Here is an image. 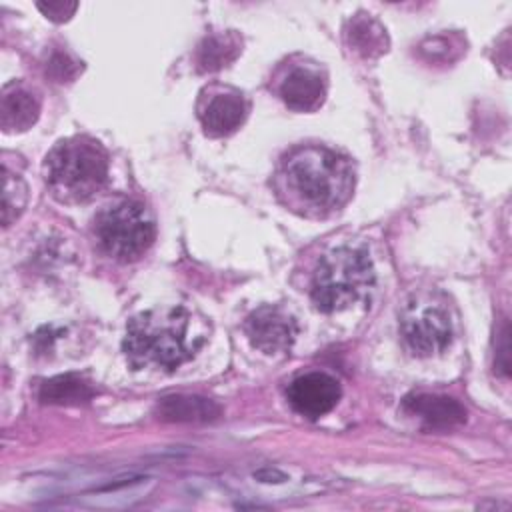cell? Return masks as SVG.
Instances as JSON below:
<instances>
[{"instance_id": "cell-19", "label": "cell", "mask_w": 512, "mask_h": 512, "mask_svg": "<svg viewBox=\"0 0 512 512\" xmlns=\"http://www.w3.org/2000/svg\"><path fill=\"white\" fill-rule=\"evenodd\" d=\"M48 70L56 82L72 80L78 74V62H74L68 54H54L48 64Z\"/></svg>"}, {"instance_id": "cell-12", "label": "cell", "mask_w": 512, "mask_h": 512, "mask_svg": "<svg viewBox=\"0 0 512 512\" xmlns=\"http://www.w3.org/2000/svg\"><path fill=\"white\" fill-rule=\"evenodd\" d=\"M40 116L38 96L24 84H8L2 92L0 124L6 132H24Z\"/></svg>"}, {"instance_id": "cell-9", "label": "cell", "mask_w": 512, "mask_h": 512, "mask_svg": "<svg viewBox=\"0 0 512 512\" xmlns=\"http://www.w3.org/2000/svg\"><path fill=\"white\" fill-rule=\"evenodd\" d=\"M244 332L254 348L264 354H278L292 346L298 334V322L282 306L264 304L248 314L244 320Z\"/></svg>"}, {"instance_id": "cell-8", "label": "cell", "mask_w": 512, "mask_h": 512, "mask_svg": "<svg viewBox=\"0 0 512 512\" xmlns=\"http://www.w3.org/2000/svg\"><path fill=\"white\" fill-rule=\"evenodd\" d=\"M248 110L246 96L240 90L222 84L206 86L196 104L198 120L204 132L212 138L234 134L246 122Z\"/></svg>"}, {"instance_id": "cell-4", "label": "cell", "mask_w": 512, "mask_h": 512, "mask_svg": "<svg viewBox=\"0 0 512 512\" xmlns=\"http://www.w3.org/2000/svg\"><path fill=\"white\" fill-rule=\"evenodd\" d=\"M374 264L362 246H338L326 252L314 268L310 282L312 304L334 314L352 308L374 288Z\"/></svg>"}, {"instance_id": "cell-2", "label": "cell", "mask_w": 512, "mask_h": 512, "mask_svg": "<svg viewBox=\"0 0 512 512\" xmlns=\"http://www.w3.org/2000/svg\"><path fill=\"white\" fill-rule=\"evenodd\" d=\"M204 340V322L188 308L156 306L128 320L122 350L134 370L172 372L192 360Z\"/></svg>"}, {"instance_id": "cell-10", "label": "cell", "mask_w": 512, "mask_h": 512, "mask_svg": "<svg viewBox=\"0 0 512 512\" xmlns=\"http://www.w3.org/2000/svg\"><path fill=\"white\" fill-rule=\"evenodd\" d=\"M340 396L342 390L338 380L326 372L302 374L294 378L286 390L290 406L310 420L328 414L338 404Z\"/></svg>"}, {"instance_id": "cell-3", "label": "cell", "mask_w": 512, "mask_h": 512, "mask_svg": "<svg viewBox=\"0 0 512 512\" xmlns=\"http://www.w3.org/2000/svg\"><path fill=\"white\" fill-rule=\"evenodd\" d=\"M50 194L64 204L92 200L108 182V152L92 136H70L54 144L44 160Z\"/></svg>"}, {"instance_id": "cell-21", "label": "cell", "mask_w": 512, "mask_h": 512, "mask_svg": "<svg viewBox=\"0 0 512 512\" xmlns=\"http://www.w3.org/2000/svg\"><path fill=\"white\" fill-rule=\"evenodd\" d=\"M254 478H258L260 482H282L284 474L274 468H262V470L254 472Z\"/></svg>"}, {"instance_id": "cell-13", "label": "cell", "mask_w": 512, "mask_h": 512, "mask_svg": "<svg viewBox=\"0 0 512 512\" xmlns=\"http://www.w3.org/2000/svg\"><path fill=\"white\" fill-rule=\"evenodd\" d=\"M156 416L164 422H210L220 416V406L196 394H170L158 400Z\"/></svg>"}, {"instance_id": "cell-7", "label": "cell", "mask_w": 512, "mask_h": 512, "mask_svg": "<svg viewBox=\"0 0 512 512\" xmlns=\"http://www.w3.org/2000/svg\"><path fill=\"white\" fill-rule=\"evenodd\" d=\"M274 90L288 108L314 112L326 100L328 76L318 62L294 56L276 70Z\"/></svg>"}, {"instance_id": "cell-15", "label": "cell", "mask_w": 512, "mask_h": 512, "mask_svg": "<svg viewBox=\"0 0 512 512\" xmlns=\"http://www.w3.org/2000/svg\"><path fill=\"white\" fill-rule=\"evenodd\" d=\"M350 50L362 58H376L388 50V34L384 26L370 14H356L344 28Z\"/></svg>"}, {"instance_id": "cell-11", "label": "cell", "mask_w": 512, "mask_h": 512, "mask_svg": "<svg viewBox=\"0 0 512 512\" xmlns=\"http://www.w3.org/2000/svg\"><path fill=\"white\" fill-rule=\"evenodd\" d=\"M402 408L406 414L418 418L426 430L444 432L464 424L466 420V408L458 400L442 394H410L404 398Z\"/></svg>"}, {"instance_id": "cell-17", "label": "cell", "mask_w": 512, "mask_h": 512, "mask_svg": "<svg viewBox=\"0 0 512 512\" xmlns=\"http://www.w3.org/2000/svg\"><path fill=\"white\" fill-rule=\"evenodd\" d=\"M26 202H28L26 182L18 174L6 170L4 172V192H2V222H4V226H10L22 214V210L26 208Z\"/></svg>"}, {"instance_id": "cell-14", "label": "cell", "mask_w": 512, "mask_h": 512, "mask_svg": "<svg viewBox=\"0 0 512 512\" xmlns=\"http://www.w3.org/2000/svg\"><path fill=\"white\" fill-rule=\"evenodd\" d=\"M242 52V38L234 30L212 32L196 48L194 64L198 72H218L232 64Z\"/></svg>"}, {"instance_id": "cell-18", "label": "cell", "mask_w": 512, "mask_h": 512, "mask_svg": "<svg viewBox=\"0 0 512 512\" xmlns=\"http://www.w3.org/2000/svg\"><path fill=\"white\" fill-rule=\"evenodd\" d=\"M510 328L508 322H502V328L496 332V352H494V370L500 376H508L510 372Z\"/></svg>"}, {"instance_id": "cell-16", "label": "cell", "mask_w": 512, "mask_h": 512, "mask_svg": "<svg viewBox=\"0 0 512 512\" xmlns=\"http://www.w3.org/2000/svg\"><path fill=\"white\" fill-rule=\"evenodd\" d=\"M92 396V384L76 374L54 376L46 380L38 392V398L44 404H82L88 402Z\"/></svg>"}, {"instance_id": "cell-20", "label": "cell", "mask_w": 512, "mask_h": 512, "mask_svg": "<svg viewBox=\"0 0 512 512\" xmlns=\"http://www.w3.org/2000/svg\"><path fill=\"white\" fill-rule=\"evenodd\" d=\"M36 6H38V10H40L46 18H50V20H54V22H64V20H68V18L76 12V8H78L76 2H38Z\"/></svg>"}, {"instance_id": "cell-5", "label": "cell", "mask_w": 512, "mask_h": 512, "mask_svg": "<svg viewBox=\"0 0 512 512\" xmlns=\"http://www.w3.org/2000/svg\"><path fill=\"white\" fill-rule=\"evenodd\" d=\"M94 236L100 250L112 260L134 262L154 244L156 224L142 202L118 200L96 214Z\"/></svg>"}, {"instance_id": "cell-6", "label": "cell", "mask_w": 512, "mask_h": 512, "mask_svg": "<svg viewBox=\"0 0 512 512\" xmlns=\"http://www.w3.org/2000/svg\"><path fill=\"white\" fill-rule=\"evenodd\" d=\"M400 334L412 356L430 358L444 352L454 336L446 302L434 294H414L402 310Z\"/></svg>"}, {"instance_id": "cell-1", "label": "cell", "mask_w": 512, "mask_h": 512, "mask_svg": "<svg viewBox=\"0 0 512 512\" xmlns=\"http://www.w3.org/2000/svg\"><path fill=\"white\" fill-rule=\"evenodd\" d=\"M354 166L342 152L322 146H296L280 158L274 174L278 200L304 218H326L352 196Z\"/></svg>"}]
</instances>
